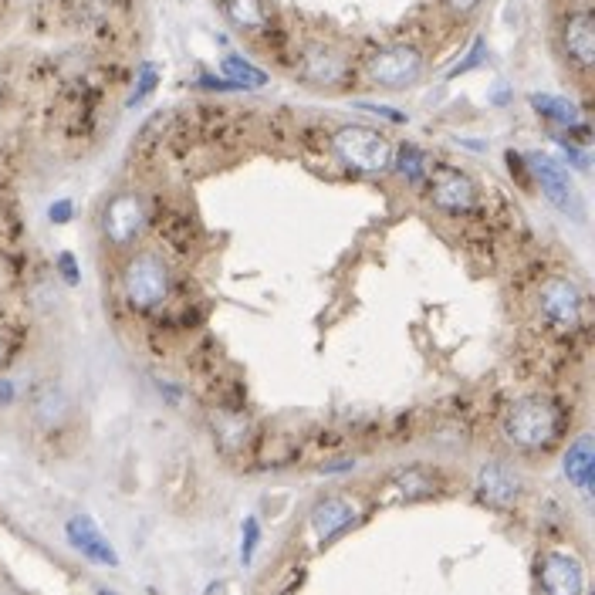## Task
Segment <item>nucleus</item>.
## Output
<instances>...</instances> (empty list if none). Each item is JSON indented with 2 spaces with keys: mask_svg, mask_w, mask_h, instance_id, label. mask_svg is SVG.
Returning a JSON list of instances; mask_svg holds the SVG:
<instances>
[{
  "mask_svg": "<svg viewBox=\"0 0 595 595\" xmlns=\"http://www.w3.org/2000/svg\"><path fill=\"white\" fill-rule=\"evenodd\" d=\"M565 433V413L548 396H521L504 413V437L518 450L545 454Z\"/></svg>",
  "mask_w": 595,
  "mask_h": 595,
  "instance_id": "obj_1",
  "label": "nucleus"
},
{
  "mask_svg": "<svg viewBox=\"0 0 595 595\" xmlns=\"http://www.w3.org/2000/svg\"><path fill=\"white\" fill-rule=\"evenodd\" d=\"M170 295H173V271L166 264V257L156 251L132 254L126 268H122V298H126L132 312L153 315L159 308H166Z\"/></svg>",
  "mask_w": 595,
  "mask_h": 595,
  "instance_id": "obj_2",
  "label": "nucleus"
},
{
  "mask_svg": "<svg viewBox=\"0 0 595 595\" xmlns=\"http://www.w3.org/2000/svg\"><path fill=\"white\" fill-rule=\"evenodd\" d=\"M332 153L342 159L349 170L379 176L393 166V142L379 129L369 126H342L332 136Z\"/></svg>",
  "mask_w": 595,
  "mask_h": 595,
  "instance_id": "obj_3",
  "label": "nucleus"
},
{
  "mask_svg": "<svg viewBox=\"0 0 595 595\" xmlns=\"http://www.w3.org/2000/svg\"><path fill=\"white\" fill-rule=\"evenodd\" d=\"M538 315L552 335H575L585 328V295L565 274H555L538 288Z\"/></svg>",
  "mask_w": 595,
  "mask_h": 595,
  "instance_id": "obj_4",
  "label": "nucleus"
},
{
  "mask_svg": "<svg viewBox=\"0 0 595 595\" xmlns=\"http://www.w3.org/2000/svg\"><path fill=\"white\" fill-rule=\"evenodd\" d=\"M525 166H528V176L541 186V197H545L558 213H565V217L572 220H585V203H582V193L575 190L572 176L558 159H552L548 153H528L525 156Z\"/></svg>",
  "mask_w": 595,
  "mask_h": 595,
  "instance_id": "obj_5",
  "label": "nucleus"
},
{
  "mask_svg": "<svg viewBox=\"0 0 595 595\" xmlns=\"http://www.w3.org/2000/svg\"><path fill=\"white\" fill-rule=\"evenodd\" d=\"M423 68L426 61L420 55V48H413V44H386V48H379L366 61L369 82L389 88V92H403V88L416 85L423 78Z\"/></svg>",
  "mask_w": 595,
  "mask_h": 595,
  "instance_id": "obj_6",
  "label": "nucleus"
},
{
  "mask_svg": "<svg viewBox=\"0 0 595 595\" xmlns=\"http://www.w3.org/2000/svg\"><path fill=\"white\" fill-rule=\"evenodd\" d=\"M426 186V197L430 203L443 213H450V217H464L477 207V200H481V190H477V183L470 180V173L457 170V166H433L430 176L423 180Z\"/></svg>",
  "mask_w": 595,
  "mask_h": 595,
  "instance_id": "obj_7",
  "label": "nucleus"
},
{
  "mask_svg": "<svg viewBox=\"0 0 595 595\" xmlns=\"http://www.w3.org/2000/svg\"><path fill=\"white\" fill-rule=\"evenodd\" d=\"M149 227V207L139 193H115L102 207V237L112 247L126 251L146 234Z\"/></svg>",
  "mask_w": 595,
  "mask_h": 595,
  "instance_id": "obj_8",
  "label": "nucleus"
},
{
  "mask_svg": "<svg viewBox=\"0 0 595 595\" xmlns=\"http://www.w3.org/2000/svg\"><path fill=\"white\" fill-rule=\"evenodd\" d=\"M558 41H562V51L568 58V65L575 71H589L595 65V21L592 11H568L562 28H558Z\"/></svg>",
  "mask_w": 595,
  "mask_h": 595,
  "instance_id": "obj_9",
  "label": "nucleus"
},
{
  "mask_svg": "<svg viewBox=\"0 0 595 595\" xmlns=\"http://www.w3.org/2000/svg\"><path fill=\"white\" fill-rule=\"evenodd\" d=\"M538 582L545 595H582L585 568L572 552H548L538 565Z\"/></svg>",
  "mask_w": 595,
  "mask_h": 595,
  "instance_id": "obj_10",
  "label": "nucleus"
},
{
  "mask_svg": "<svg viewBox=\"0 0 595 595\" xmlns=\"http://www.w3.org/2000/svg\"><path fill=\"white\" fill-rule=\"evenodd\" d=\"M65 538H68V545L75 548L82 558H88L92 565H105V568L119 565V552H115L112 541L102 535V528L95 525L88 514H75V518L68 521Z\"/></svg>",
  "mask_w": 595,
  "mask_h": 595,
  "instance_id": "obj_11",
  "label": "nucleus"
},
{
  "mask_svg": "<svg viewBox=\"0 0 595 595\" xmlns=\"http://www.w3.org/2000/svg\"><path fill=\"white\" fill-rule=\"evenodd\" d=\"M355 521H359V508H355L349 497H322L312 508V514H308V525H312L315 538L322 541V545L345 535Z\"/></svg>",
  "mask_w": 595,
  "mask_h": 595,
  "instance_id": "obj_12",
  "label": "nucleus"
},
{
  "mask_svg": "<svg viewBox=\"0 0 595 595\" xmlns=\"http://www.w3.org/2000/svg\"><path fill=\"white\" fill-rule=\"evenodd\" d=\"M477 494H481V501L494 504V508H511L521 494V481L504 464H484L481 474H477Z\"/></svg>",
  "mask_w": 595,
  "mask_h": 595,
  "instance_id": "obj_13",
  "label": "nucleus"
},
{
  "mask_svg": "<svg viewBox=\"0 0 595 595\" xmlns=\"http://www.w3.org/2000/svg\"><path fill=\"white\" fill-rule=\"evenodd\" d=\"M345 75H349V65H345L342 55H335L332 48H308L305 58H301V78H305L308 85H342Z\"/></svg>",
  "mask_w": 595,
  "mask_h": 595,
  "instance_id": "obj_14",
  "label": "nucleus"
},
{
  "mask_svg": "<svg viewBox=\"0 0 595 595\" xmlns=\"http://www.w3.org/2000/svg\"><path fill=\"white\" fill-rule=\"evenodd\" d=\"M528 105L535 109L538 119H545V122H552V126L558 129H565V132H572V129H579L585 126V119H582V109L575 102H568L562 99V95H545V92H535V95H528Z\"/></svg>",
  "mask_w": 595,
  "mask_h": 595,
  "instance_id": "obj_15",
  "label": "nucleus"
},
{
  "mask_svg": "<svg viewBox=\"0 0 595 595\" xmlns=\"http://www.w3.org/2000/svg\"><path fill=\"white\" fill-rule=\"evenodd\" d=\"M565 477L572 487H579L582 494H592L595 484V454H592V437L572 440V447L565 450Z\"/></svg>",
  "mask_w": 595,
  "mask_h": 595,
  "instance_id": "obj_16",
  "label": "nucleus"
},
{
  "mask_svg": "<svg viewBox=\"0 0 595 595\" xmlns=\"http://www.w3.org/2000/svg\"><path fill=\"white\" fill-rule=\"evenodd\" d=\"M31 413H34V420L44 423V426L61 423L71 413V403H68L65 389H61L58 383H41L31 393Z\"/></svg>",
  "mask_w": 595,
  "mask_h": 595,
  "instance_id": "obj_17",
  "label": "nucleus"
},
{
  "mask_svg": "<svg viewBox=\"0 0 595 595\" xmlns=\"http://www.w3.org/2000/svg\"><path fill=\"white\" fill-rule=\"evenodd\" d=\"M389 170H396V176L403 183L423 186V180L433 170V159L426 156L420 146H413V142H403L399 149H393V166H389Z\"/></svg>",
  "mask_w": 595,
  "mask_h": 595,
  "instance_id": "obj_18",
  "label": "nucleus"
},
{
  "mask_svg": "<svg viewBox=\"0 0 595 595\" xmlns=\"http://www.w3.org/2000/svg\"><path fill=\"white\" fill-rule=\"evenodd\" d=\"M220 7H224L227 21L237 31L257 34L268 28V7H264V0H220Z\"/></svg>",
  "mask_w": 595,
  "mask_h": 595,
  "instance_id": "obj_19",
  "label": "nucleus"
},
{
  "mask_svg": "<svg viewBox=\"0 0 595 595\" xmlns=\"http://www.w3.org/2000/svg\"><path fill=\"white\" fill-rule=\"evenodd\" d=\"M220 71H224L220 78H227V82L234 85L237 92H257V88L268 85V71H261L257 65H251L247 58H241V55H224V61H220Z\"/></svg>",
  "mask_w": 595,
  "mask_h": 595,
  "instance_id": "obj_20",
  "label": "nucleus"
},
{
  "mask_svg": "<svg viewBox=\"0 0 595 595\" xmlns=\"http://www.w3.org/2000/svg\"><path fill=\"white\" fill-rule=\"evenodd\" d=\"M156 85H159V68L153 61H142L139 75H136V88H132V95H129V105H142L156 92Z\"/></svg>",
  "mask_w": 595,
  "mask_h": 595,
  "instance_id": "obj_21",
  "label": "nucleus"
},
{
  "mask_svg": "<svg viewBox=\"0 0 595 595\" xmlns=\"http://www.w3.org/2000/svg\"><path fill=\"white\" fill-rule=\"evenodd\" d=\"M257 545H261V521L251 514V518H244V525H241V562L244 565L254 562Z\"/></svg>",
  "mask_w": 595,
  "mask_h": 595,
  "instance_id": "obj_22",
  "label": "nucleus"
},
{
  "mask_svg": "<svg viewBox=\"0 0 595 595\" xmlns=\"http://www.w3.org/2000/svg\"><path fill=\"white\" fill-rule=\"evenodd\" d=\"M555 142H558V146H562L565 159H568V163L575 166V170L589 173L592 159H589V153H585V146H579V142H572V139H568V136H555Z\"/></svg>",
  "mask_w": 595,
  "mask_h": 595,
  "instance_id": "obj_23",
  "label": "nucleus"
},
{
  "mask_svg": "<svg viewBox=\"0 0 595 595\" xmlns=\"http://www.w3.org/2000/svg\"><path fill=\"white\" fill-rule=\"evenodd\" d=\"M484 61H487V44H484L481 38H477V41H474V48L467 51V58L460 61V65H454V68H450V75H447V78H460V75H467V71L481 68Z\"/></svg>",
  "mask_w": 595,
  "mask_h": 595,
  "instance_id": "obj_24",
  "label": "nucleus"
},
{
  "mask_svg": "<svg viewBox=\"0 0 595 595\" xmlns=\"http://www.w3.org/2000/svg\"><path fill=\"white\" fill-rule=\"evenodd\" d=\"M55 268H58V274H61V281L71 284V288H75V284L82 281V268H78V261H75V254H71V251H61V254H58Z\"/></svg>",
  "mask_w": 595,
  "mask_h": 595,
  "instance_id": "obj_25",
  "label": "nucleus"
},
{
  "mask_svg": "<svg viewBox=\"0 0 595 595\" xmlns=\"http://www.w3.org/2000/svg\"><path fill=\"white\" fill-rule=\"evenodd\" d=\"M71 217H75V203H71V200H55V203H51V207H48V220H51V224H71Z\"/></svg>",
  "mask_w": 595,
  "mask_h": 595,
  "instance_id": "obj_26",
  "label": "nucleus"
},
{
  "mask_svg": "<svg viewBox=\"0 0 595 595\" xmlns=\"http://www.w3.org/2000/svg\"><path fill=\"white\" fill-rule=\"evenodd\" d=\"M359 105L362 112H376V115H383V119H389V122H406L410 115L406 112H399V109H393V105H376V102H355Z\"/></svg>",
  "mask_w": 595,
  "mask_h": 595,
  "instance_id": "obj_27",
  "label": "nucleus"
},
{
  "mask_svg": "<svg viewBox=\"0 0 595 595\" xmlns=\"http://www.w3.org/2000/svg\"><path fill=\"white\" fill-rule=\"evenodd\" d=\"M443 4H447V11L454 17H470L477 14V7H481L484 0H443Z\"/></svg>",
  "mask_w": 595,
  "mask_h": 595,
  "instance_id": "obj_28",
  "label": "nucleus"
},
{
  "mask_svg": "<svg viewBox=\"0 0 595 595\" xmlns=\"http://www.w3.org/2000/svg\"><path fill=\"white\" fill-rule=\"evenodd\" d=\"M200 88H207V92H237L234 85L227 82V78H217V75H200L197 78Z\"/></svg>",
  "mask_w": 595,
  "mask_h": 595,
  "instance_id": "obj_29",
  "label": "nucleus"
},
{
  "mask_svg": "<svg viewBox=\"0 0 595 595\" xmlns=\"http://www.w3.org/2000/svg\"><path fill=\"white\" fill-rule=\"evenodd\" d=\"M14 396H17V389L11 379H0V406H11Z\"/></svg>",
  "mask_w": 595,
  "mask_h": 595,
  "instance_id": "obj_30",
  "label": "nucleus"
},
{
  "mask_svg": "<svg viewBox=\"0 0 595 595\" xmlns=\"http://www.w3.org/2000/svg\"><path fill=\"white\" fill-rule=\"evenodd\" d=\"M0 362H7V339H4V332H0Z\"/></svg>",
  "mask_w": 595,
  "mask_h": 595,
  "instance_id": "obj_31",
  "label": "nucleus"
},
{
  "mask_svg": "<svg viewBox=\"0 0 595 595\" xmlns=\"http://www.w3.org/2000/svg\"><path fill=\"white\" fill-rule=\"evenodd\" d=\"M99 595H115V592H105V589H99Z\"/></svg>",
  "mask_w": 595,
  "mask_h": 595,
  "instance_id": "obj_32",
  "label": "nucleus"
}]
</instances>
